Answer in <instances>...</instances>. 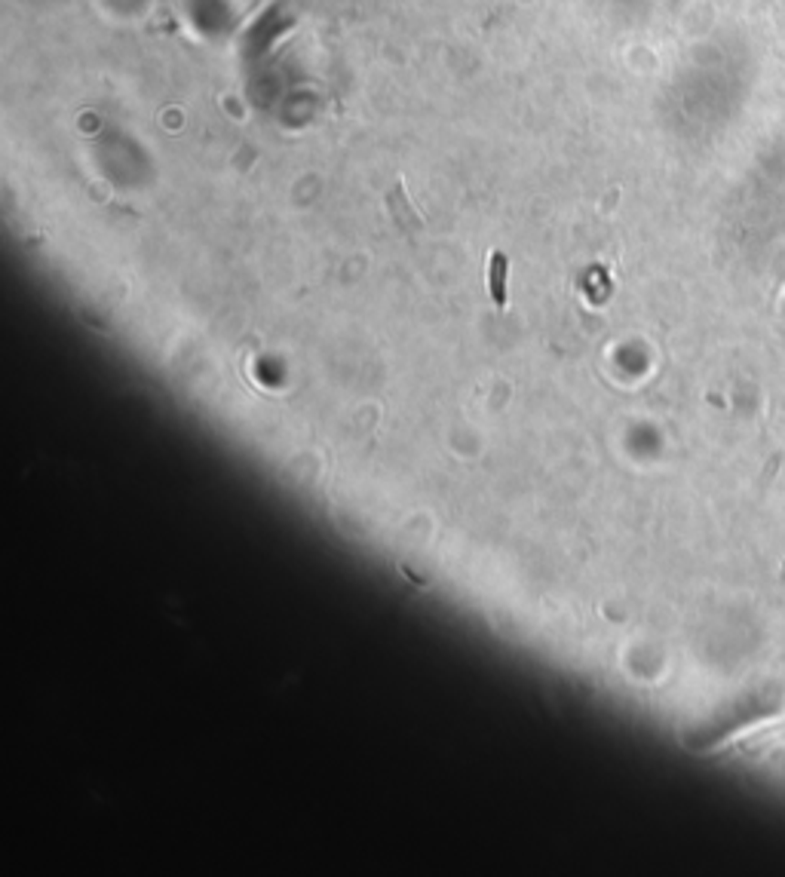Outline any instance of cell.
Segmentation results:
<instances>
[{
    "label": "cell",
    "instance_id": "obj_1",
    "mask_svg": "<svg viewBox=\"0 0 785 877\" xmlns=\"http://www.w3.org/2000/svg\"><path fill=\"white\" fill-rule=\"evenodd\" d=\"M506 270H510V261H506L503 252H491V264H488V289H491V298L497 307H506Z\"/></svg>",
    "mask_w": 785,
    "mask_h": 877
}]
</instances>
